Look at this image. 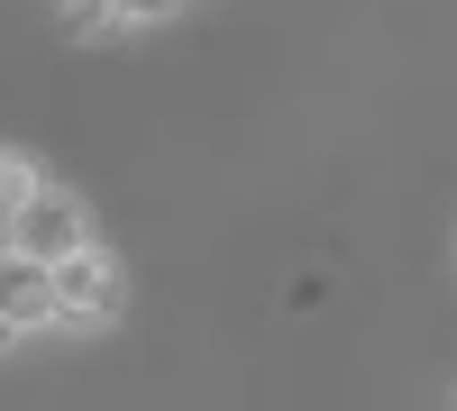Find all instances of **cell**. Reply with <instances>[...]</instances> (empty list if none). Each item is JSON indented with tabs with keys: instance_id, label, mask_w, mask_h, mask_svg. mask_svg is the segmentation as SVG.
Returning a JSON list of instances; mask_svg holds the SVG:
<instances>
[{
	"instance_id": "4",
	"label": "cell",
	"mask_w": 457,
	"mask_h": 411,
	"mask_svg": "<svg viewBox=\"0 0 457 411\" xmlns=\"http://www.w3.org/2000/svg\"><path fill=\"white\" fill-rule=\"evenodd\" d=\"M28 193H37V165H28V156H0V229H10V210H19Z\"/></svg>"
},
{
	"instance_id": "7",
	"label": "cell",
	"mask_w": 457,
	"mask_h": 411,
	"mask_svg": "<svg viewBox=\"0 0 457 411\" xmlns=\"http://www.w3.org/2000/svg\"><path fill=\"white\" fill-rule=\"evenodd\" d=\"M10 339H19V329H10V320H0V348H10Z\"/></svg>"
},
{
	"instance_id": "2",
	"label": "cell",
	"mask_w": 457,
	"mask_h": 411,
	"mask_svg": "<svg viewBox=\"0 0 457 411\" xmlns=\"http://www.w3.org/2000/svg\"><path fill=\"white\" fill-rule=\"evenodd\" d=\"M83 238H92V219H83V201H73V193H55V183H37V193L10 210V247L46 256V266H55V256H73Z\"/></svg>"
},
{
	"instance_id": "9",
	"label": "cell",
	"mask_w": 457,
	"mask_h": 411,
	"mask_svg": "<svg viewBox=\"0 0 457 411\" xmlns=\"http://www.w3.org/2000/svg\"><path fill=\"white\" fill-rule=\"evenodd\" d=\"M448 411H457V402H448Z\"/></svg>"
},
{
	"instance_id": "5",
	"label": "cell",
	"mask_w": 457,
	"mask_h": 411,
	"mask_svg": "<svg viewBox=\"0 0 457 411\" xmlns=\"http://www.w3.org/2000/svg\"><path fill=\"white\" fill-rule=\"evenodd\" d=\"M110 19H120V10H110V0H64V28H73V37H101Z\"/></svg>"
},
{
	"instance_id": "8",
	"label": "cell",
	"mask_w": 457,
	"mask_h": 411,
	"mask_svg": "<svg viewBox=\"0 0 457 411\" xmlns=\"http://www.w3.org/2000/svg\"><path fill=\"white\" fill-rule=\"evenodd\" d=\"M0 156H10V146H0Z\"/></svg>"
},
{
	"instance_id": "3",
	"label": "cell",
	"mask_w": 457,
	"mask_h": 411,
	"mask_svg": "<svg viewBox=\"0 0 457 411\" xmlns=\"http://www.w3.org/2000/svg\"><path fill=\"white\" fill-rule=\"evenodd\" d=\"M0 320L19 329H55V266L46 256H28V247H0Z\"/></svg>"
},
{
	"instance_id": "6",
	"label": "cell",
	"mask_w": 457,
	"mask_h": 411,
	"mask_svg": "<svg viewBox=\"0 0 457 411\" xmlns=\"http://www.w3.org/2000/svg\"><path fill=\"white\" fill-rule=\"evenodd\" d=\"M120 19H165V10H183V0H110Z\"/></svg>"
},
{
	"instance_id": "1",
	"label": "cell",
	"mask_w": 457,
	"mask_h": 411,
	"mask_svg": "<svg viewBox=\"0 0 457 411\" xmlns=\"http://www.w3.org/2000/svg\"><path fill=\"white\" fill-rule=\"evenodd\" d=\"M55 320H73V329L120 320V256H110L101 238H83L73 256H55Z\"/></svg>"
}]
</instances>
